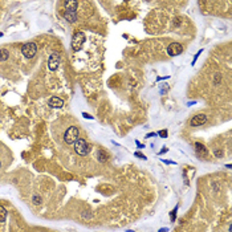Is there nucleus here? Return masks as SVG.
<instances>
[{
    "mask_svg": "<svg viewBox=\"0 0 232 232\" xmlns=\"http://www.w3.org/2000/svg\"><path fill=\"white\" fill-rule=\"evenodd\" d=\"M78 139V127L77 126H69L64 134V141L68 145H73Z\"/></svg>",
    "mask_w": 232,
    "mask_h": 232,
    "instance_id": "nucleus-1",
    "label": "nucleus"
},
{
    "mask_svg": "<svg viewBox=\"0 0 232 232\" xmlns=\"http://www.w3.org/2000/svg\"><path fill=\"white\" fill-rule=\"evenodd\" d=\"M85 43V33L84 32H77L72 37V49L75 52H80L82 49V45Z\"/></svg>",
    "mask_w": 232,
    "mask_h": 232,
    "instance_id": "nucleus-2",
    "label": "nucleus"
},
{
    "mask_svg": "<svg viewBox=\"0 0 232 232\" xmlns=\"http://www.w3.org/2000/svg\"><path fill=\"white\" fill-rule=\"evenodd\" d=\"M75 150H76V152L78 155H86L90 151V145L85 139L80 138L75 142Z\"/></svg>",
    "mask_w": 232,
    "mask_h": 232,
    "instance_id": "nucleus-3",
    "label": "nucleus"
},
{
    "mask_svg": "<svg viewBox=\"0 0 232 232\" xmlns=\"http://www.w3.org/2000/svg\"><path fill=\"white\" fill-rule=\"evenodd\" d=\"M36 52H37V47H36V44L32 43V41L24 44L23 48H21V53L25 59H32L33 56L36 54Z\"/></svg>",
    "mask_w": 232,
    "mask_h": 232,
    "instance_id": "nucleus-4",
    "label": "nucleus"
},
{
    "mask_svg": "<svg viewBox=\"0 0 232 232\" xmlns=\"http://www.w3.org/2000/svg\"><path fill=\"white\" fill-rule=\"evenodd\" d=\"M182 52H183V47H182V44H179V43H173L167 47V54L171 56V57L179 56Z\"/></svg>",
    "mask_w": 232,
    "mask_h": 232,
    "instance_id": "nucleus-5",
    "label": "nucleus"
},
{
    "mask_svg": "<svg viewBox=\"0 0 232 232\" xmlns=\"http://www.w3.org/2000/svg\"><path fill=\"white\" fill-rule=\"evenodd\" d=\"M59 65H60V56L57 52H53L48 59V68H49V70L53 72L57 69Z\"/></svg>",
    "mask_w": 232,
    "mask_h": 232,
    "instance_id": "nucleus-6",
    "label": "nucleus"
},
{
    "mask_svg": "<svg viewBox=\"0 0 232 232\" xmlns=\"http://www.w3.org/2000/svg\"><path fill=\"white\" fill-rule=\"evenodd\" d=\"M207 122V116L206 114H196L194 116V118L191 120V126H202V125H204V123Z\"/></svg>",
    "mask_w": 232,
    "mask_h": 232,
    "instance_id": "nucleus-7",
    "label": "nucleus"
},
{
    "mask_svg": "<svg viewBox=\"0 0 232 232\" xmlns=\"http://www.w3.org/2000/svg\"><path fill=\"white\" fill-rule=\"evenodd\" d=\"M48 105L50 107H53V109H60V107L64 106V101L59 97H50L48 101Z\"/></svg>",
    "mask_w": 232,
    "mask_h": 232,
    "instance_id": "nucleus-8",
    "label": "nucleus"
},
{
    "mask_svg": "<svg viewBox=\"0 0 232 232\" xmlns=\"http://www.w3.org/2000/svg\"><path fill=\"white\" fill-rule=\"evenodd\" d=\"M64 18L69 21V23H76L77 20V13L76 11H70V9H65L64 12Z\"/></svg>",
    "mask_w": 232,
    "mask_h": 232,
    "instance_id": "nucleus-9",
    "label": "nucleus"
},
{
    "mask_svg": "<svg viewBox=\"0 0 232 232\" xmlns=\"http://www.w3.org/2000/svg\"><path fill=\"white\" fill-rule=\"evenodd\" d=\"M195 150H196V152H198V155L199 157H207V149L204 147V145H202V143H199V142H196L195 143Z\"/></svg>",
    "mask_w": 232,
    "mask_h": 232,
    "instance_id": "nucleus-10",
    "label": "nucleus"
},
{
    "mask_svg": "<svg viewBox=\"0 0 232 232\" xmlns=\"http://www.w3.org/2000/svg\"><path fill=\"white\" fill-rule=\"evenodd\" d=\"M97 159L101 163H105L107 161V154L104 150H97Z\"/></svg>",
    "mask_w": 232,
    "mask_h": 232,
    "instance_id": "nucleus-11",
    "label": "nucleus"
},
{
    "mask_svg": "<svg viewBox=\"0 0 232 232\" xmlns=\"http://www.w3.org/2000/svg\"><path fill=\"white\" fill-rule=\"evenodd\" d=\"M78 3L77 2H65V9H70V11H76Z\"/></svg>",
    "mask_w": 232,
    "mask_h": 232,
    "instance_id": "nucleus-12",
    "label": "nucleus"
},
{
    "mask_svg": "<svg viewBox=\"0 0 232 232\" xmlns=\"http://www.w3.org/2000/svg\"><path fill=\"white\" fill-rule=\"evenodd\" d=\"M8 56H9V53L7 49H0V61H5L8 59Z\"/></svg>",
    "mask_w": 232,
    "mask_h": 232,
    "instance_id": "nucleus-13",
    "label": "nucleus"
},
{
    "mask_svg": "<svg viewBox=\"0 0 232 232\" xmlns=\"http://www.w3.org/2000/svg\"><path fill=\"white\" fill-rule=\"evenodd\" d=\"M5 218H7V210L3 206H0V223L4 222Z\"/></svg>",
    "mask_w": 232,
    "mask_h": 232,
    "instance_id": "nucleus-14",
    "label": "nucleus"
},
{
    "mask_svg": "<svg viewBox=\"0 0 232 232\" xmlns=\"http://www.w3.org/2000/svg\"><path fill=\"white\" fill-rule=\"evenodd\" d=\"M32 200H33V203H35V204L36 206H39V204H41V196H39V195H35V196H33L32 198Z\"/></svg>",
    "mask_w": 232,
    "mask_h": 232,
    "instance_id": "nucleus-15",
    "label": "nucleus"
},
{
    "mask_svg": "<svg viewBox=\"0 0 232 232\" xmlns=\"http://www.w3.org/2000/svg\"><path fill=\"white\" fill-rule=\"evenodd\" d=\"M158 134H159V137H162V138H167V130H161Z\"/></svg>",
    "mask_w": 232,
    "mask_h": 232,
    "instance_id": "nucleus-16",
    "label": "nucleus"
},
{
    "mask_svg": "<svg viewBox=\"0 0 232 232\" xmlns=\"http://www.w3.org/2000/svg\"><path fill=\"white\" fill-rule=\"evenodd\" d=\"M214 154L216 155L218 158H222V157H223V151H220V150H214Z\"/></svg>",
    "mask_w": 232,
    "mask_h": 232,
    "instance_id": "nucleus-17",
    "label": "nucleus"
},
{
    "mask_svg": "<svg viewBox=\"0 0 232 232\" xmlns=\"http://www.w3.org/2000/svg\"><path fill=\"white\" fill-rule=\"evenodd\" d=\"M134 155H135V157H138V158H141V159H146V157H145V155L142 154V152H138V151H135V152H134Z\"/></svg>",
    "mask_w": 232,
    "mask_h": 232,
    "instance_id": "nucleus-18",
    "label": "nucleus"
},
{
    "mask_svg": "<svg viewBox=\"0 0 232 232\" xmlns=\"http://www.w3.org/2000/svg\"><path fill=\"white\" fill-rule=\"evenodd\" d=\"M82 117L86 118V120H94V117L90 116V114H88V113H82Z\"/></svg>",
    "mask_w": 232,
    "mask_h": 232,
    "instance_id": "nucleus-19",
    "label": "nucleus"
},
{
    "mask_svg": "<svg viewBox=\"0 0 232 232\" xmlns=\"http://www.w3.org/2000/svg\"><path fill=\"white\" fill-rule=\"evenodd\" d=\"M135 143H137V146H138V147H139V149H142V147H143V145H142V143H141V142H138V141H135Z\"/></svg>",
    "mask_w": 232,
    "mask_h": 232,
    "instance_id": "nucleus-20",
    "label": "nucleus"
},
{
    "mask_svg": "<svg viewBox=\"0 0 232 232\" xmlns=\"http://www.w3.org/2000/svg\"><path fill=\"white\" fill-rule=\"evenodd\" d=\"M219 81H220V75H218L216 78H215V84H219Z\"/></svg>",
    "mask_w": 232,
    "mask_h": 232,
    "instance_id": "nucleus-21",
    "label": "nucleus"
},
{
    "mask_svg": "<svg viewBox=\"0 0 232 232\" xmlns=\"http://www.w3.org/2000/svg\"><path fill=\"white\" fill-rule=\"evenodd\" d=\"M154 135H155V133H150V134H147V138L149 137H154Z\"/></svg>",
    "mask_w": 232,
    "mask_h": 232,
    "instance_id": "nucleus-22",
    "label": "nucleus"
},
{
    "mask_svg": "<svg viewBox=\"0 0 232 232\" xmlns=\"http://www.w3.org/2000/svg\"><path fill=\"white\" fill-rule=\"evenodd\" d=\"M2 36H3V33H2V32H0V37H2Z\"/></svg>",
    "mask_w": 232,
    "mask_h": 232,
    "instance_id": "nucleus-23",
    "label": "nucleus"
},
{
    "mask_svg": "<svg viewBox=\"0 0 232 232\" xmlns=\"http://www.w3.org/2000/svg\"><path fill=\"white\" fill-rule=\"evenodd\" d=\"M0 168H2V162H0Z\"/></svg>",
    "mask_w": 232,
    "mask_h": 232,
    "instance_id": "nucleus-24",
    "label": "nucleus"
},
{
    "mask_svg": "<svg viewBox=\"0 0 232 232\" xmlns=\"http://www.w3.org/2000/svg\"><path fill=\"white\" fill-rule=\"evenodd\" d=\"M127 232H134V231H127Z\"/></svg>",
    "mask_w": 232,
    "mask_h": 232,
    "instance_id": "nucleus-25",
    "label": "nucleus"
}]
</instances>
